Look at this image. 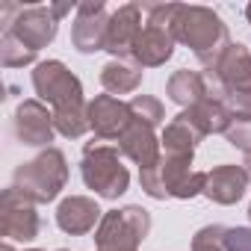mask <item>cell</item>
I'll use <instances>...</instances> for the list:
<instances>
[{"label":"cell","mask_w":251,"mask_h":251,"mask_svg":"<svg viewBox=\"0 0 251 251\" xmlns=\"http://www.w3.org/2000/svg\"><path fill=\"white\" fill-rule=\"evenodd\" d=\"M3 251H15V248H12V245H9V242H6V245H3Z\"/></svg>","instance_id":"31"},{"label":"cell","mask_w":251,"mask_h":251,"mask_svg":"<svg viewBox=\"0 0 251 251\" xmlns=\"http://www.w3.org/2000/svg\"><path fill=\"white\" fill-rule=\"evenodd\" d=\"M53 127L65 139H80L86 130H92V124H89V103H74V106L53 109Z\"/></svg>","instance_id":"22"},{"label":"cell","mask_w":251,"mask_h":251,"mask_svg":"<svg viewBox=\"0 0 251 251\" xmlns=\"http://www.w3.org/2000/svg\"><path fill=\"white\" fill-rule=\"evenodd\" d=\"M33 89H36L39 100H48L53 109L86 103L80 77L65 62H59V59H48V62L36 65V71H33Z\"/></svg>","instance_id":"7"},{"label":"cell","mask_w":251,"mask_h":251,"mask_svg":"<svg viewBox=\"0 0 251 251\" xmlns=\"http://www.w3.org/2000/svg\"><path fill=\"white\" fill-rule=\"evenodd\" d=\"M225 139H227L233 148H239L242 154H251V121H245V118H233V124L227 127Z\"/></svg>","instance_id":"26"},{"label":"cell","mask_w":251,"mask_h":251,"mask_svg":"<svg viewBox=\"0 0 251 251\" xmlns=\"http://www.w3.org/2000/svg\"><path fill=\"white\" fill-rule=\"evenodd\" d=\"M248 219H251V204H248Z\"/></svg>","instance_id":"33"},{"label":"cell","mask_w":251,"mask_h":251,"mask_svg":"<svg viewBox=\"0 0 251 251\" xmlns=\"http://www.w3.org/2000/svg\"><path fill=\"white\" fill-rule=\"evenodd\" d=\"M227 109L233 118H245L251 121V92H236L227 98Z\"/></svg>","instance_id":"28"},{"label":"cell","mask_w":251,"mask_h":251,"mask_svg":"<svg viewBox=\"0 0 251 251\" xmlns=\"http://www.w3.org/2000/svg\"><path fill=\"white\" fill-rule=\"evenodd\" d=\"M59 251H65V248H59Z\"/></svg>","instance_id":"34"},{"label":"cell","mask_w":251,"mask_h":251,"mask_svg":"<svg viewBox=\"0 0 251 251\" xmlns=\"http://www.w3.org/2000/svg\"><path fill=\"white\" fill-rule=\"evenodd\" d=\"M3 24L18 42H24L30 50L39 53L42 48H48L56 39L59 15H56L53 6H15V3H6L3 6Z\"/></svg>","instance_id":"6"},{"label":"cell","mask_w":251,"mask_h":251,"mask_svg":"<svg viewBox=\"0 0 251 251\" xmlns=\"http://www.w3.org/2000/svg\"><path fill=\"white\" fill-rule=\"evenodd\" d=\"M0 62L6 68H24V65L36 62V50H30L24 42H18L9 30H3V36H0Z\"/></svg>","instance_id":"23"},{"label":"cell","mask_w":251,"mask_h":251,"mask_svg":"<svg viewBox=\"0 0 251 251\" xmlns=\"http://www.w3.org/2000/svg\"><path fill=\"white\" fill-rule=\"evenodd\" d=\"M245 18H248V24H251V3L245 6Z\"/></svg>","instance_id":"30"},{"label":"cell","mask_w":251,"mask_h":251,"mask_svg":"<svg viewBox=\"0 0 251 251\" xmlns=\"http://www.w3.org/2000/svg\"><path fill=\"white\" fill-rule=\"evenodd\" d=\"M204 74H210L227 92V98L236 92H251V53H248V48L239 42H230Z\"/></svg>","instance_id":"11"},{"label":"cell","mask_w":251,"mask_h":251,"mask_svg":"<svg viewBox=\"0 0 251 251\" xmlns=\"http://www.w3.org/2000/svg\"><path fill=\"white\" fill-rule=\"evenodd\" d=\"M80 175H83V183L106 201H115L118 195H124L130 183V172L121 163V151L103 142H86Z\"/></svg>","instance_id":"4"},{"label":"cell","mask_w":251,"mask_h":251,"mask_svg":"<svg viewBox=\"0 0 251 251\" xmlns=\"http://www.w3.org/2000/svg\"><path fill=\"white\" fill-rule=\"evenodd\" d=\"M39 213L30 198H24L15 186L3 189L0 195V233L15 242H33L39 236Z\"/></svg>","instance_id":"8"},{"label":"cell","mask_w":251,"mask_h":251,"mask_svg":"<svg viewBox=\"0 0 251 251\" xmlns=\"http://www.w3.org/2000/svg\"><path fill=\"white\" fill-rule=\"evenodd\" d=\"M100 219H103V210L98 207L95 198H86V195H68L56 207V225H59V230H65L71 236L89 233L95 225H100Z\"/></svg>","instance_id":"15"},{"label":"cell","mask_w":251,"mask_h":251,"mask_svg":"<svg viewBox=\"0 0 251 251\" xmlns=\"http://www.w3.org/2000/svg\"><path fill=\"white\" fill-rule=\"evenodd\" d=\"M100 86L109 95H130L142 86V65L133 59H109L100 68Z\"/></svg>","instance_id":"20"},{"label":"cell","mask_w":251,"mask_h":251,"mask_svg":"<svg viewBox=\"0 0 251 251\" xmlns=\"http://www.w3.org/2000/svg\"><path fill=\"white\" fill-rule=\"evenodd\" d=\"M225 225H207L192 236V251H227L225 248Z\"/></svg>","instance_id":"25"},{"label":"cell","mask_w":251,"mask_h":251,"mask_svg":"<svg viewBox=\"0 0 251 251\" xmlns=\"http://www.w3.org/2000/svg\"><path fill=\"white\" fill-rule=\"evenodd\" d=\"M27 251H42V248H27Z\"/></svg>","instance_id":"32"},{"label":"cell","mask_w":251,"mask_h":251,"mask_svg":"<svg viewBox=\"0 0 251 251\" xmlns=\"http://www.w3.org/2000/svg\"><path fill=\"white\" fill-rule=\"evenodd\" d=\"M204 180H207V172H195L192 157H172V154H163L151 169L139 172L142 192L157 201H166V198L189 201L204 192Z\"/></svg>","instance_id":"2"},{"label":"cell","mask_w":251,"mask_h":251,"mask_svg":"<svg viewBox=\"0 0 251 251\" xmlns=\"http://www.w3.org/2000/svg\"><path fill=\"white\" fill-rule=\"evenodd\" d=\"M225 248L227 251H251V227H227Z\"/></svg>","instance_id":"27"},{"label":"cell","mask_w":251,"mask_h":251,"mask_svg":"<svg viewBox=\"0 0 251 251\" xmlns=\"http://www.w3.org/2000/svg\"><path fill=\"white\" fill-rule=\"evenodd\" d=\"M175 45H177V42H175V36H172L169 30L145 24L127 59H133V62L142 65V68H157V65H166V62L172 59Z\"/></svg>","instance_id":"17"},{"label":"cell","mask_w":251,"mask_h":251,"mask_svg":"<svg viewBox=\"0 0 251 251\" xmlns=\"http://www.w3.org/2000/svg\"><path fill=\"white\" fill-rule=\"evenodd\" d=\"M68 183V160L59 148H45L33 160L21 163L12 175V186L33 204H50Z\"/></svg>","instance_id":"3"},{"label":"cell","mask_w":251,"mask_h":251,"mask_svg":"<svg viewBox=\"0 0 251 251\" xmlns=\"http://www.w3.org/2000/svg\"><path fill=\"white\" fill-rule=\"evenodd\" d=\"M242 169H245V175H248V180H251V154H245V163H242Z\"/></svg>","instance_id":"29"},{"label":"cell","mask_w":251,"mask_h":251,"mask_svg":"<svg viewBox=\"0 0 251 251\" xmlns=\"http://www.w3.org/2000/svg\"><path fill=\"white\" fill-rule=\"evenodd\" d=\"M151 233V213L139 204H127L121 210L103 213L95 245L98 251H139V242Z\"/></svg>","instance_id":"5"},{"label":"cell","mask_w":251,"mask_h":251,"mask_svg":"<svg viewBox=\"0 0 251 251\" xmlns=\"http://www.w3.org/2000/svg\"><path fill=\"white\" fill-rule=\"evenodd\" d=\"M160 139H157V133H154V127L151 124H145V121H130V127L124 130V136L118 139V151H121V157H127V160H133L136 166H139V172L142 169H151L163 154H160Z\"/></svg>","instance_id":"14"},{"label":"cell","mask_w":251,"mask_h":251,"mask_svg":"<svg viewBox=\"0 0 251 251\" xmlns=\"http://www.w3.org/2000/svg\"><path fill=\"white\" fill-rule=\"evenodd\" d=\"M133 112L130 103L118 100L115 95H98L95 100H89V124L95 130V139H121L124 130L130 127Z\"/></svg>","instance_id":"12"},{"label":"cell","mask_w":251,"mask_h":251,"mask_svg":"<svg viewBox=\"0 0 251 251\" xmlns=\"http://www.w3.org/2000/svg\"><path fill=\"white\" fill-rule=\"evenodd\" d=\"M204 139V133L195 127V121L186 115V112H177L163 130V151L172 154V157H192L198 142Z\"/></svg>","instance_id":"18"},{"label":"cell","mask_w":251,"mask_h":251,"mask_svg":"<svg viewBox=\"0 0 251 251\" xmlns=\"http://www.w3.org/2000/svg\"><path fill=\"white\" fill-rule=\"evenodd\" d=\"M166 95L183 106V109H192L198 106L201 100H207V77L201 71H189V68H180L169 77L166 83Z\"/></svg>","instance_id":"19"},{"label":"cell","mask_w":251,"mask_h":251,"mask_svg":"<svg viewBox=\"0 0 251 251\" xmlns=\"http://www.w3.org/2000/svg\"><path fill=\"white\" fill-rule=\"evenodd\" d=\"M245 186H248V175L242 166H233V163H225V166H216L213 172H207V180H204V192L210 201L216 204H236L242 195H245Z\"/></svg>","instance_id":"16"},{"label":"cell","mask_w":251,"mask_h":251,"mask_svg":"<svg viewBox=\"0 0 251 251\" xmlns=\"http://www.w3.org/2000/svg\"><path fill=\"white\" fill-rule=\"evenodd\" d=\"M106 33H109V12L103 0H86L77 6L74 24H71V45L80 53L106 50Z\"/></svg>","instance_id":"9"},{"label":"cell","mask_w":251,"mask_h":251,"mask_svg":"<svg viewBox=\"0 0 251 251\" xmlns=\"http://www.w3.org/2000/svg\"><path fill=\"white\" fill-rule=\"evenodd\" d=\"M172 36H175V42L186 45L195 53V59L204 65V71L230 45L227 24L210 6H186V3H177V12L172 18Z\"/></svg>","instance_id":"1"},{"label":"cell","mask_w":251,"mask_h":251,"mask_svg":"<svg viewBox=\"0 0 251 251\" xmlns=\"http://www.w3.org/2000/svg\"><path fill=\"white\" fill-rule=\"evenodd\" d=\"M130 112H133L136 121L151 124L154 130L166 121V109H163V103H160L157 98H151V95H133V100H130Z\"/></svg>","instance_id":"24"},{"label":"cell","mask_w":251,"mask_h":251,"mask_svg":"<svg viewBox=\"0 0 251 251\" xmlns=\"http://www.w3.org/2000/svg\"><path fill=\"white\" fill-rule=\"evenodd\" d=\"M12 127H15L18 142H24L30 148H50L53 133H56L53 109H48L39 98L21 100L15 109V118H12Z\"/></svg>","instance_id":"10"},{"label":"cell","mask_w":251,"mask_h":251,"mask_svg":"<svg viewBox=\"0 0 251 251\" xmlns=\"http://www.w3.org/2000/svg\"><path fill=\"white\" fill-rule=\"evenodd\" d=\"M142 6L139 3H124L109 15V33H106V50L112 59H127L139 33H142Z\"/></svg>","instance_id":"13"},{"label":"cell","mask_w":251,"mask_h":251,"mask_svg":"<svg viewBox=\"0 0 251 251\" xmlns=\"http://www.w3.org/2000/svg\"><path fill=\"white\" fill-rule=\"evenodd\" d=\"M183 112L195 121V127H198L204 136H210V133H227V127L233 124V115H230L227 103H225V100H213V98H207V100H201L198 106L183 109Z\"/></svg>","instance_id":"21"}]
</instances>
